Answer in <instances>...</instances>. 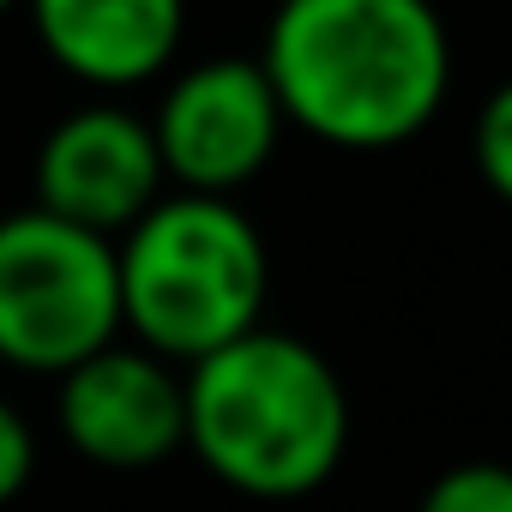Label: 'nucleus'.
Instances as JSON below:
<instances>
[{
    "mask_svg": "<svg viewBox=\"0 0 512 512\" xmlns=\"http://www.w3.org/2000/svg\"><path fill=\"white\" fill-rule=\"evenodd\" d=\"M260 73L284 127L338 151H392L440 115L452 37L434 0H278Z\"/></svg>",
    "mask_w": 512,
    "mask_h": 512,
    "instance_id": "obj_1",
    "label": "nucleus"
},
{
    "mask_svg": "<svg viewBox=\"0 0 512 512\" xmlns=\"http://www.w3.org/2000/svg\"><path fill=\"white\" fill-rule=\"evenodd\" d=\"M181 392L187 452L247 500H302L350 452V392L308 338L253 326L193 362Z\"/></svg>",
    "mask_w": 512,
    "mask_h": 512,
    "instance_id": "obj_2",
    "label": "nucleus"
},
{
    "mask_svg": "<svg viewBox=\"0 0 512 512\" xmlns=\"http://www.w3.org/2000/svg\"><path fill=\"white\" fill-rule=\"evenodd\" d=\"M115 272L121 332L169 368H193L247 338L272 290V260L253 217L235 199L205 193H163L115 241Z\"/></svg>",
    "mask_w": 512,
    "mask_h": 512,
    "instance_id": "obj_3",
    "label": "nucleus"
},
{
    "mask_svg": "<svg viewBox=\"0 0 512 512\" xmlns=\"http://www.w3.org/2000/svg\"><path fill=\"white\" fill-rule=\"evenodd\" d=\"M121 338L115 241L37 205L0 217V362L67 374Z\"/></svg>",
    "mask_w": 512,
    "mask_h": 512,
    "instance_id": "obj_4",
    "label": "nucleus"
},
{
    "mask_svg": "<svg viewBox=\"0 0 512 512\" xmlns=\"http://www.w3.org/2000/svg\"><path fill=\"white\" fill-rule=\"evenodd\" d=\"M278 139H284V109L260 61L247 55H217L175 73L151 115L163 181H175V193H205V199H235L272 163Z\"/></svg>",
    "mask_w": 512,
    "mask_h": 512,
    "instance_id": "obj_5",
    "label": "nucleus"
},
{
    "mask_svg": "<svg viewBox=\"0 0 512 512\" xmlns=\"http://www.w3.org/2000/svg\"><path fill=\"white\" fill-rule=\"evenodd\" d=\"M163 199V163L151 121L121 103H85L49 127L37 145V211L121 241Z\"/></svg>",
    "mask_w": 512,
    "mask_h": 512,
    "instance_id": "obj_6",
    "label": "nucleus"
},
{
    "mask_svg": "<svg viewBox=\"0 0 512 512\" xmlns=\"http://www.w3.org/2000/svg\"><path fill=\"white\" fill-rule=\"evenodd\" d=\"M55 422L79 458L103 470H145L187 446V392L163 356L115 338L61 374Z\"/></svg>",
    "mask_w": 512,
    "mask_h": 512,
    "instance_id": "obj_7",
    "label": "nucleus"
},
{
    "mask_svg": "<svg viewBox=\"0 0 512 512\" xmlns=\"http://www.w3.org/2000/svg\"><path fill=\"white\" fill-rule=\"evenodd\" d=\"M43 55L91 91L157 79L187 31V0H25Z\"/></svg>",
    "mask_w": 512,
    "mask_h": 512,
    "instance_id": "obj_8",
    "label": "nucleus"
},
{
    "mask_svg": "<svg viewBox=\"0 0 512 512\" xmlns=\"http://www.w3.org/2000/svg\"><path fill=\"white\" fill-rule=\"evenodd\" d=\"M416 512H512V464L464 458L422 488Z\"/></svg>",
    "mask_w": 512,
    "mask_h": 512,
    "instance_id": "obj_9",
    "label": "nucleus"
},
{
    "mask_svg": "<svg viewBox=\"0 0 512 512\" xmlns=\"http://www.w3.org/2000/svg\"><path fill=\"white\" fill-rule=\"evenodd\" d=\"M470 151H476V175L488 181V193L512 205V79L482 103L476 133H470Z\"/></svg>",
    "mask_w": 512,
    "mask_h": 512,
    "instance_id": "obj_10",
    "label": "nucleus"
},
{
    "mask_svg": "<svg viewBox=\"0 0 512 512\" xmlns=\"http://www.w3.org/2000/svg\"><path fill=\"white\" fill-rule=\"evenodd\" d=\"M31 470H37V434L7 398H0V506L25 494Z\"/></svg>",
    "mask_w": 512,
    "mask_h": 512,
    "instance_id": "obj_11",
    "label": "nucleus"
},
{
    "mask_svg": "<svg viewBox=\"0 0 512 512\" xmlns=\"http://www.w3.org/2000/svg\"><path fill=\"white\" fill-rule=\"evenodd\" d=\"M13 7H25V0H0V13H13Z\"/></svg>",
    "mask_w": 512,
    "mask_h": 512,
    "instance_id": "obj_12",
    "label": "nucleus"
}]
</instances>
